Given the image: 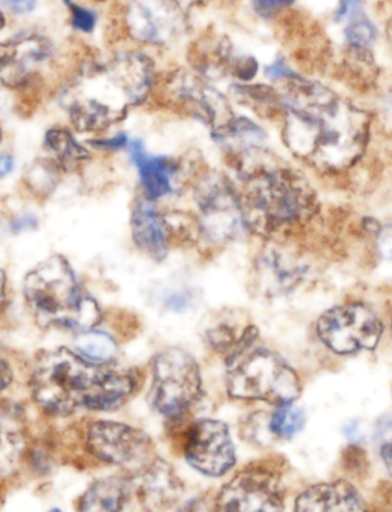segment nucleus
Segmentation results:
<instances>
[{"label":"nucleus","mask_w":392,"mask_h":512,"mask_svg":"<svg viewBox=\"0 0 392 512\" xmlns=\"http://www.w3.org/2000/svg\"><path fill=\"white\" fill-rule=\"evenodd\" d=\"M267 75L268 77L273 78V80H280V78L286 80V78L294 77L295 74L286 68L283 60H277L274 65H271L270 68H268Z\"/></svg>","instance_id":"34"},{"label":"nucleus","mask_w":392,"mask_h":512,"mask_svg":"<svg viewBox=\"0 0 392 512\" xmlns=\"http://www.w3.org/2000/svg\"><path fill=\"white\" fill-rule=\"evenodd\" d=\"M14 168V159L9 155H0V177L8 176Z\"/></svg>","instance_id":"39"},{"label":"nucleus","mask_w":392,"mask_h":512,"mask_svg":"<svg viewBox=\"0 0 392 512\" xmlns=\"http://www.w3.org/2000/svg\"><path fill=\"white\" fill-rule=\"evenodd\" d=\"M346 39L349 45L358 53H367L376 39V27L369 18L364 17L363 12L349 18L345 27Z\"/></svg>","instance_id":"28"},{"label":"nucleus","mask_w":392,"mask_h":512,"mask_svg":"<svg viewBox=\"0 0 392 512\" xmlns=\"http://www.w3.org/2000/svg\"><path fill=\"white\" fill-rule=\"evenodd\" d=\"M0 140H2V131H0Z\"/></svg>","instance_id":"46"},{"label":"nucleus","mask_w":392,"mask_h":512,"mask_svg":"<svg viewBox=\"0 0 392 512\" xmlns=\"http://www.w3.org/2000/svg\"><path fill=\"white\" fill-rule=\"evenodd\" d=\"M316 334L328 351L349 357L375 351L384 334V322L369 304H339L319 316Z\"/></svg>","instance_id":"8"},{"label":"nucleus","mask_w":392,"mask_h":512,"mask_svg":"<svg viewBox=\"0 0 392 512\" xmlns=\"http://www.w3.org/2000/svg\"><path fill=\"white\" fill-rule=\"evenodd\" d=\"M201 396V369L189 352L168 348L153 358L149 400L155 411L167 418H180Z\"/></svg>","instance_id":"7"},{"label":"nucleus","mask_w":392,"mask_h":512,"mask_svg":"<svg viewBox=\"0 0 392 512\" xmlns=\"http://www.w3.org/2000/svg\"><path fill=\"white\" fill-rule=\"evenodd\" d=\"M12 382V370L8 366V363L0 360V391L5 390L9 387Z\"/></svg>","instance_id":"38"},{"label":"nucleus","mask_w":392,"mask_h":512,"mask_svg":"<svg viewBox=\"0 0 392 512\" xmlns=\"http://www.w3.org/2000/svg\"><path fill=\"white\" fill-rule=\"evenodd\" d=\"M126 21L131 35L149 44H164L173 36L176 27L170 12L153 0H134L129 6Z\"/></svg>","instance_id":"21"},{"label":"nucleus","mask_w":392,"mask_h":512,"mask_svg":"<svg viewBox=\"0 0 392 512\" xmlns=\"http://www.w3.org/2000/svg\"><path fill=\"white\" fill-rule=\"evenodd\" d=\"M135 376L114 363H93L66 348L42 352L32 373L33 400L57 417L78 409L114 411L134 393Z\"/></svg>","instance_id":"2"},{"label":"nucleus","mask_w":392,"mask_h":512,"mask_svg":"<svg viewBox=\"0 0 392 512\" xmlns=\"http://www.w3.org/2000/svg\"><path fill=\"white\" fill-rule=\"evenodd\" d=\"M3 24H5V18H3L2 12H0V29H2Z\"/></svg>","instance_id":"44"},{"label":"nucleus","mask_w":392,"mask_h":512,"mask_svg":"<svg viewBox=\"0 0 392 512\" xmlns=\"http://www.w3.org/2000/svg\"><path fill=\"white\" fill-rule=\"evenodd\" d=\"M388 38H390L391 47H392V20L390 21V24H388Z\"/></svg>","instance_id":"43"},{"label":"nucleus","mask_w":392,"mask_h":512,"mask_svg":"<svg viewBox=\"0 0 392 512\" xmlns=\"http://www.w3.org/2000/svg\"><path fill=\"white\" fill-rule=\"evenodd\" d=\"M376 249L382 259L392 262V222L379 227L376 233Z\"/></svg>","instance_id":"31"},{"label":"nucleus","mask_w":392,"mask_h":512,"mask_svg":"<svg viewBox=\"0 0 392 512\" xmlns=\"http://www.w3.org/2000/svg\"><path fill=\"white\" fill-rule=\"evenodd\" d=\"M295 0H255V8L259 14L270 17L276 12L282 11L286 6L291 5Z\"/></svg>","instance_id":"32"},{"label":"nucleus","mask_w":392,"mask_h":512,"mask_svg":"<svg viewBox=\"0 0 392 512\" xmlns=\"http://www.w3.org/2000/svg\"><path fill=\"white\" fill-rule=\"evenodd\" d=\"M66 3L71 8L72 24H74V27H77L81 32H92L96 24V15L89 11V9L75 5V3H71L69 0H66Z\"/></svg>","instance_id":"30"},{"label":"nucleus","mask_w":392,"mask_h":512,"mask_svg":"<svg viewBox=\"0 0 392 512\" xmlns=\"http://www.w3.org/2000/svg\"><path fill=\"white\" fill-rule=\"evenodd\" d=\"M199 233L214 246L228 245L246 231L240 195L222 173H207L195 188Z\"/></svg>","instance_id":"9"},{"label":"nucleus","mask_w":392,"mask_h":512,"mask_svg":"<svg viewBox=\"0 0 392 512\" xmlns=\"http://www.w3.org/2000/svg\"><path fill=\"white\" fill-rule=\"evenodd\" d=\"M36 227V219L32 218V216H26V218L18 219V221H15L14 224V230L15 231H23V230H30V228Z\"/></svg>","instance_id":"40"},{"label":"nucleus","mask_w":392,"mask_h":512,"mask_svg":"<svg viewBox=\"0 0 392 512\" xmlns=\"http://www.w3.org/2000/svg\"><path fill=\"white\" fill-rule=\"evenodd\" d=\"M87 448L108 465L122 466L134 474L155 459L149 436L143 430L116 421H95L87 429Z\"/></svg>","instance_id":"10"},{"label":"nucleus","mask_w":392,"mask_h":512,"mask_svg":"<svg viewBox=\"0 0 392 512\" xmlns=\"http://www.w3.org/2000/svg\"><path fill=\"white\" fill-rule=\"evenodd\" d=\"M23 450L24 436L20 426L8 415L0 414V481L15 471Z\"/></svg>","instance_id":"24"},{"label":"nucleus","mask_w":392,"mask_h":512,"mask_svg":"<svg viewBox=\"0 0 392 512\" xmlns=\"http://www.w3.org/2000/svg\"><path fill=\"white\" fill-rule=\"evenodd\" d=\"M294 512H367L357 490L346 483L316 484L298 496Z\"/></svg>","instance_id":"20"},{"label":"nucleus","mask_w":392,"mask_h":512,"mask_svg":"<svg viewBox=\"0 0 392 512\" xmlns=\"http://www.w3.org/2000/svg\"><path fill=\"white\" fill-rule=\"evenodd\" d=\"M45 146L63 170H77L89 159V152L63 128L50 129L45 135Z\"/></svg>","instance_id":"23"},{"label":"nucleus","mask_w":392,"mask_h":512,"mask_svg":"<svg viewBox=\"0 0 392 512\" xmlns=\"http://www.w3.org/2000/svg\"><path fill=\"white\" fill-rule=\"evenodd\" d=\"M177 512H213V507H210V504L204 498H195L182 505V508Z\"/></svg>","instance_id":"35"},{"label":"nucleus","mask_w":392,"mask_h":512,"mask_svg":"<svg viewBox=\"0 0 392 512\" xmlns=\"http://www.w3.org/2000/svg\"><path fill=\"white\" fill-rule=\"evenodd\" d=\"M235 95L246 107L262 117L282 116V95L265 86H237Z\"/></svg>","instance_id":"25"},{"label":"nucleus","mask_w":392,"mask_h":512,"mask_svg":"<svg viewBox=\"0 0 392 512\" xmlns=\"http://www.w3.org/2000/svg\"><path fill=\"white\" fill-rule=\"evenodd\" d=\"M391 105H392V102H391ZM392 108V107H391Z\"/></svg>","instance_id":"48"},{"label":"nucleus","mask_w":392,"mask_h":512,"mask_svg":"<svg viewBox=\"0 0 392 512\" xmlns=\"http://www.w3.org/2000/svg\"><path fill=\"white\" fill-rule=\"evenodd\" d=\"M171 95L182 110L210 126L213 135L222 132L234 120L225 96L192 75H180L171 84Z\"/></svg>","instance_id":"15"},{"label":"nucleus","mask_w":392,"mask_h":512,"mask_svg":"<svg viewBox=\"0 0 392 512\" xmlns=\"http://www.w3.org/2000/svg\"><path fill=\"white\" fill-rule=\"evenodd\" d=\"M75 346L78 354L93 363H113L117 355V343L113 337L101 331H83L78 334Z\"/></svg>","instance_id":"26"},{"label":"nucleus","mask_w":392,"mask_h":512,"mask_svg":"<svg viewBox=\"0 0 392 512\" xmlns=\"http://www.w3.org/2000/svg\"><path fill=\"white\" fill-rule=\"evenodd\" d=\"M153 77L149 57L120 54L108 62L86 66L63 93L62 104L77 131H105L147 98Z\"/></svg>","instance_id":"4"},{"label":"nucleus","mask_w":392,"mask_h":512,"mask_svg":"<svg viewBox=\"0 0 392 512\" xmlns=\"http://www.w3.org/2000/svg\"><path fill=\"white\" fill-rule=\"evenodd\" d=\"M361 12H363V0H342L339 11H337V18L348 21L349 18L355 17Z\"/></svg>","instance_id":"33"},{"label":"nucleus","mask_w":392,"mask_h":512,"mask_svg":"<svg viewBox=\"0 0 392 512\" xmlns=\"http://www.w3.org/2000/svg\"><path fill=\"white\" fill-rule=\"evenodd\" d=\"M50 512H62L60 510H51Z\"/></svg>","instance_id":"45"},{"label":"nucleus","mask_w":392,"mask_h":512,"mask_svg":"<svg viewBox=\"0 0 392 512\" xmlns=\"http://www.w3.org/2000/svg\"><path fill=\"white\" fill-rule=\"evenodd\" d=\"M185 459L195 471L205 477H223L237 462L229 427L223 421H196L186 433Z\"/></svg>","instance_id":"12"},{"label":"nucleus","mask_w":392,"mask_h":512,"mask_svg":"<svg viewBox=\"0 0 392 512\" xmlns=\"http://www.w3.org/2000/svg\"><path fill=\"white\" fill-rule=\"evenodd\" d=\"M131 493L132 483L128 478H101L81 496L78 512H123Z\"/></svg>","instance_id":"22"},{"label":"nucleus","mask_w":392,"mask_h":512,"mask_svg":"<svg viewBox=\"0 0 392 512\" xmlns=\"http://www.w3.org/2000/svg\"><path fill=\"white\" fill-rule=\"evenodd\" d=\"M128 140H126V135H117V137L110 138V140H101V141H92L93 146L99 147V149H110L117 150L122 149V147L126 146Z\"/></svg>","instance_id":"37"},{"label":"nucleus","mask_w":392,"mask_h":512,"mask_svg":"<svg viewBox=\"0 0 392 512\" xmlns=\"http://www.w3.org/2000/svg\"><path fill=\"white\" fill-rule=\"evenodd\" d=\"M237 174L244 227L261 239L288 240L319 213L318 195L309 180L268 150Z\"/></svg>","instance_id":"3"},{"label":"nucleus","mask_w":392,"mask_h":512,"mask_svg":"<svg viewBox=\"0 0 392 512\" xmlns=\"http://www.w3.org/2000/svg\"><path fill=\"white\" fill-rule=\"evenodd\" d=\"M3 3L17 14H26L33 11L36 6V0H3Z\"/></svg>","instance_id":"36"},{"label":"nucleus","mask_w":392,"mask_h":512,"mask_svg":"<svg viewBox=\"0 0 392 512\" xmlns=\"http://www.w3.org/2000/svg\"><path fill=\"white\" fill-rule=\"evenodd\" d=\"M391 333H392V319H391Z\"/></svg>","instance_id":"47"},{"label":"nucleus","mask_w":392,"mask_h":512,"mask_svg":"<svg viewBox=\"0 0 392 512\" xmlns=\"http://www.w3.org/2000/svg\"><path fill=\"white\" fill-rule=\"evenodd\" d=\"M5 291H6V277H5V273H3L2 268H0V306H2L3 301H5Z\"/></svg>","instance_id":"42"},{"label":"nucleus","mask_w":392,"mask_h":512,"mask_svg":"<svg viewBox=\"0 0 392 512\" xmlns=\"http://www.w3.org/2000/svg\"><path fill=\"white\" fill-rule=\"evenodd\" d=\"M24 297L42 327L89 331L101 321L98 303L84 292L69 262L54 255L24 279Z\"/></svg>","instance_id":"5"},{"label":"nucleus","mask_w":392,"mask_h":512,"mask_svg":"<svg viewBox=\"0 0 392 512\" xmlns=\"http://www.w3.org/2000/svg\"><path fill=\"white\" fill-rule=\"evenodd\" d=\"M283 490L279 478L265 468L238 472L220 490L213 512H283Z\"/></svg>","instance_id":"11"},{"label":"nucleus","mask_w":392,"mask_h":512,"mask_svg":"<svg viewBox=\"0 0 392 512\" xmlns=\"http://www.w3.org/2000/svg\"><path fill=\"white\" fill-rule=\"evenodd\" d=\"M282 95V140L298 161L327 176L351 171L364 158L370 116L328 87L297 75Z\"/></svg>","instance_id":"1"},{"label":"nucleus","mask_w":392,"mask_h":512,"mask_svg":"<svg viewBox=\"0 0 392 512\" xmlns=\"http://www.w3.org/2000/svg\"><path fill=\"white\" fill-rule=\"evenodd\" d=\"M171 2L176 3L179 8L191 9L195 8V6L201 5L205 0H171Z\"/></svg>","instance_id":"41"},{"label":"nucleus","mask_w":392,"mask_h":512,"mask_svg":"<svg viewBox=\"0 0 392 512\" xmlns=\"http://www.w3.org/2000/svg\"><path fill=\"white\" fill-rule=\"evenodd\" d=\"M226 390L232 399L292 405L303 385L294 367L271 349L258 343L226 360Z\"/></svg>","instance_id":"6"},{"label":"nucleus","mask_w":392,"mask_h":512,"mask_svg":"<svg viewBox=\"0 0 392 512\" xmlns=\"http://www.w3.org/2000/svg\"><path fill=\"white\" fill-rule=\"evenodd\" d=\"M132 489L147 512L170 510L182 495V483L176 472L164 460H150L146 466L134 472Z\"/></svg>","instance_id":"16"},{"label":"nucleus","mask_w":392,"mask_h":512,"mask_svg":"<svg viewBox=\"0 0 392 512\" xmlns=\"http://www.w3.org/2000/svg\"><path fill=\"white\" fill-rule=\"evenodd\" d=\"M205 342L225 361L258 343L259 333L249 316L240 310L225 309L210 318L204 331Z\"/></svg>","instance_id":"17"},{"label":"nucleus","mask_w":392,"mask_h":512,"mask_svg":"<svg viewBox=\"0 0 392 512\" xmlns=\"http://www.w3.org/2000/svg\"><path fill=\"white\" fill-rule=\"evenodd\" d=\"M132 237L141 252L155 261L167 258L170 251V233H168L165 215L159 212L155 201L146 197L138 198L132 209Z\"/></svg>","instance_id":"19"},{"label":"nucleus","mask_w":392,"mask_h":512,"mask_svg":"<svg viewBox=\"0 0 392 512\" xmlns=\"http://www.w3.org/2000/svg\"><path fill=\"white\" fill-rule=\"evenodd\" d=\"M307 415L304 409L292 405L279 406L271 414L268 430L283 441L295 438L306 426Z\"/></svg>","instance_id":"27"},{"label":"nucleus","mask_w":392,"mask_h":512,"mask_svg":"<svg viewBox=\"0 0 392 512\" xmlns=\"http://www.w3.org/2000/svg\"><path fill=\"white\" fill-rule=\"evenodd\" d=\"M307 273L309 264L300 252L279 240H271L256 256L252 282L262 297H283L295 291Z\"/></svg>","instance_id":"13"},{"label":"nucleus","mask_w":392,"mask_h":512,"mask_svg":"<svg viewBox=\"0 0 392 512\" xmlns=\"http://www.w3.org/2000/svg\"><path fill=\"white\" fill-rule=\"evenodd\" d=\"M129 153L140 170L141 185L147 200H161L176 191L182 177V164L177 159L147 155L140 140L129 144Z\"/></svg>","instance_id":"18"},{"label":"nucleus","mask_w":392,"mask_h":512,"mask_svg":"<svg viewBox=\"0 0 392 512\" xmlns=\"http://www.w3.org/2000/svg\"><path fill=\"white\" fill-rule=\"evenodd\" d=\"M379 456L392 477V418H385L376 429Z\"/></svg>","instance_id":"29"},{"label":"nucleus","mask_w":392,"mask_h":512,"mask_svg":"<svg viewBox=\"0 0 392 512\" xmlns=\"http://www.w3.org/2000/svg\"><path fill=\"white\" fill-rule=\"evenodd\" d=\"M53 47L45 36L21 32L0 44V83L23 86L50 60Z\"/></svg>","instance_id":"14"}]
</instances>
